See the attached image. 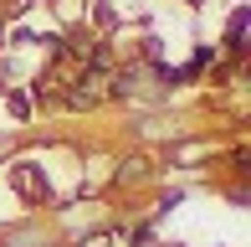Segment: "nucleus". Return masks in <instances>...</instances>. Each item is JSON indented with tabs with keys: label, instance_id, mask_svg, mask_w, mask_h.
I'll return each instance as SVG.
<instances>
[{
	"label": "nucleus",
	"instance_id": "nucleus-7",
	"mask_svg": "<svg viewBox=\"0 0 251 247\" xmlns=\"http://www.w3.org/2000/svg\"><path fill=\"white\" fill-rule=\"evenodd\" d=\"M179 201H185V190H179V185H175V190H164V196H159V211H154V216H169Z\"/></svg>",
	"mask_w": 251,
	"mask_h": 247
},
{
	"label": "nucleus",
	"instance_id": "nucleus-5",
	"mask_svg": "<svg viewBox=\"0 0 251 247\" xmlns=\"http://www.w3.org/2000/svg\"><path fill=\"white\" fill-rule=\"evenodd\" d=\"M5 108H10V119H16V124H31V98H26V88H5Z\"/></svg>",
	"mask_w": 251,
	"mask_h": 247
},
{
	"label": "nucleus",
	"instance_id": "nucleus-9",
	"mask_svg": "<svg viewBox=\"0 0 251 247\" xmlns=\"http://www.w3.org/2000/svg\"><path fill=\"white\" fill-rule=\"evenodd\" d=\"M72 247H108V237H77Z\"/></svg>",
	"mask_w": 251,
	"mask_h": 247
},
{
	"label": "nucleus",
	"instance_id": "nucleus-2",
	"mask_svg": "<svg viewBox=\"0 0 251 247\" xmlns=\"http://www.w3.org/2000/svg\"><path fill=\"white\" fill-rule=\"evenodd\" d=\"M246 26H251V5L241 0V5H236L231 16H226V52H231L236 62L246 57Z\"/></svg>",
	"mask_w": 251,
	"mask_h": 247
},
{
	"label": "nucleus",
	"instance_id": "nucleus-1",
	"mask_svg": "<svg viewBox=\"0 0 251 247\" xmlns=\"http://www.w3.org/2000/svg\"><path fill=\"white\" fill-rule=\"evenodd\" d=\"M16 190H21V196H31V201H51V181H47V170H41V165H31V160L16 165Z\"/></svg>",
	"mask_w": 251,
	"mask_h": 247
},
{
	"label": "nucleus",
	"instance_id": "nucleus-4",
	"mask_svg": "<svg viewBox=\"0 0 251 247\" xmlns=\"http://www.w3.org/2000/svg\"><path fill=\"white\" fill-rule=\"evenodd\" d=\"M113 88H108V98H133L139 93V77H144V67H113Z\"/></svg>",
	"mask_w": 251,
	"mask_h": 247
},
{
	"label": "nucleus",
	"instance_id": "nucleus-11",
	"mask_svg": "<svg viewBox=\"0 0 251 247\" xmlns=\"http://www.w3.org/2000/svg\"><path fill=\"white\" fill-rule=\"evenodd\" d=\"M185 5H205V0H185Z\"/></svg>",
	"mask_w": 251,
	"mask_h": 247
},
{
	"label": "nucleus",
	"instance_id": "nucleus-10",
	"mask_svg": "<svg viewBox=\"0 0 251 247\" xmlns=\"http://www.w3.org/2000/svg\"><path fill=\"white\" fill-rule=\"evenodd\" d=\"M26 5H56V0H26Z\"/></svg>",
	"mask_w": 251,
	"mask_h": 247
},
{
	"label": "nucleus",
	"instance_id": "nucleus-6",
	"mask_svg": "<svg viewBox=\"0 0 251 247\" xmlns=\"http://www.w3.org/2000/svg\"><path fill=\"white\" fill-rule=\"evenodd\" d=\"M93 21H98L102 31H113V26H118V10H113L108 0H98V5H93Z\"/></svg>",
	"mask_w": 251,
	"mask_h": 247
},
{
	"label": "nucleus",
	"instance_id": "nucleus-3",
	"mask_svg": "<svg viewBox=\"0 0 251 247\" xmlns=\"http://www.w3.org/2000/svg\"><path fill=\"white\" fill-rule=\"evenodd\" d=\"M215 62H221V47H215V41H195L190 62L179 67V83H200V77H205V67H215Z\"/></svg>",
	"mask_w": 251,
	"mask_h": 247
},
{
	"label": "nucleus",
	"instance_id": "nucleus-8",
	"mask_svg": "<svg viewBox=\"0 0 251 247\" xmlns=\"http://www.w3.org/2000/svg\"><path fill=\"white\" fill-rule=\"evenodd\" d=\"M144 62H164V41H159V36H144Z\"/></svg>",
	"mask_w": 251,
	"mask_h": 247
}]
</instances>
